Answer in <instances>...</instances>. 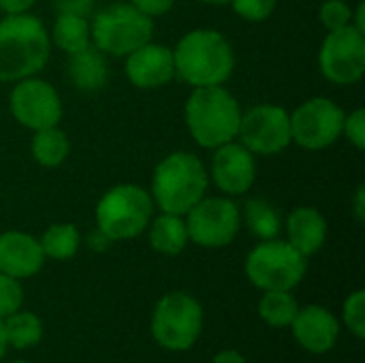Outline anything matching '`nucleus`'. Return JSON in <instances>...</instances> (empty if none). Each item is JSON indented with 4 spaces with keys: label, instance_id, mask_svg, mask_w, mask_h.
<instances>
[{
    "label": "nucleus",
    "instance_id": "obj_36",
    "mask_svg": "<svg viewBox=\"0 0 365 363\" xmlns=\"http://www.w3.org/2000/svg\"><path fill=\"white\" fill-rule=\"evenodd\" d=\"M109 244H111V240H109L105 233H101L98 229H96L94 233L88 235V246H90L92 250H96V252H103Z\"/></svg>",
    "mask_w": 365,
    "mask_h": 363
},
{
    "label": "nucleus",
    "instance_id": "obj_6",
    "mask_svg": "<svg viewBox=\"0 0 365 363\" xmlns=\"http://www.w3.org/2000/svg\"><path fill=\"white\" fill-rule=\"evenodd\" d=\"M92 45L111 58H126L154 36V19L130 2H113L101 9L90 21Z\"/></svg>",
    "mask_w": 365,
    "mask_h": 363
},
{
    "label": "nucleus",
    "instance_id": "obj_5",
    "mask_svg": "<svg viewBox=\"0 0 365 363\" xmlns=\"http://www.w3.org/2000/svg\"><path fill=\"white\" fill-rule=\"evenodd\" d=\"M154 210L156 205L148 188L133 182L115 184L96 203V229L111 242H128L148 229Z\"/></svg>",
    "mask_w": 365,
    "mask_h": 363
},
{
    "label": "nucleus",
    "instance_id": "obj_17",
    "mask_svg": "<svg viewBox=\"0 0 365 363\" xmlns=\"http://www.w3.org/2000/svg\"><path fill=\"white\" fill-rule=\"evenodd\" d=\"M45 265V255L38 240L24 231L0 233V274L17 280L36 276Z\"/></svg>",
    "mask_w": 365,
    "mask_h": 363
},
{
    "label": "nucleus",
    "instance_id": "obj_24",
    "mask_svg": "<svg viewBox=\"0 0 365 363\" xmlns=\"http://www.w3.org/2000/svg\"><path fill=\"white\" fill-rule=\"evenodd\" d=\"M45 259H53V261H68L77 255L79 246H81V235L77 231L75 225L71 223H58V225H49L45 229V233L38 240Z\"/></svg>",
    "mask_w": 365,
    "mask_h": 363
},
{
    "label": "nucleus",
    "instance_id": "obj_25",
    "mask_svg": "<svg viewBox=\"0 0 365 363\" xmlns=\"http://www.w3.org/2000/svg\"><path fill=\"white\" fill-rule=\"evenodd\" d=\"M2 323H4L6 344L13 349H32L43 338V323L34 312L19 308L17 312L2 319Z\"/></svg>",
    "mask_w": 365,
    "mask_h": 363
},
{
    "label": "nucleus",
    "instance_id": "obj_37",
    "mask_svg": "<svg viewBox=\"0 0 365 363\" xmlns=\"http://www.w3.org/2000/svg\"><path fill=\"white\" fill-rule=\"evenodd\" d=\"M212 363H246V357L240 351L229 349V351H220Z\"/></svg>",
    "mask_w": 365,
    "mask_h": 363
},
{
    "label": "nucleus",
    "instance_id": "obj_35",
    "mask_svg": "<svg viewBox=\"0 0 365 363\" xmlns=\"http://www.w3.org/2000/svg\"><path fill=\"white\" fill-rule=\"evenodd\" d=\"M353 212H355V218L357 223H364L365 220V186L359 184L357 190H355V199H353Z\"/></svg>",
    "mask_w": 365,
    "mask_h": 363
},
{
    "label": "nucleus",
    "instance_id": "obj_8",
    "mask_svg": "<svg viewBox=\"0 0 365 363\" xmlns=\"http://www.w3.org/2000/svg\"><path fill=\"white\" fill-rule=\"evenodd\" d=\"M150 329L163 349L173 353L188 351L203 332V308L184 291L167 293L154 306Z\"/></svg>",
    "mask_w": 365,
    "mask_h": 363
},
{
    "label": "nucleus",
    "instance_id": "obj_30",
    "mask_svg": "<svg viewBox=\"0 0 365 363\" xmlns=\"http://www.w3.org/2000/svg\"><path fill=\"white\" fill-rule=\"evenodd\" d=\"M24 306V287L17 278L0 274V319L17 312Z\"/></svg>",
    "mask_w": 365,
    "mask_h": 363
},
{
    "label": "nucleus",
    "instance_id": "obj_29",
    "mask_svg": "<svg viewBox=\"0 0 365 363\" xmlns=\"http://www.w3.org/2000/svg\"><path fill=\"white\" fill-rule=\"evenodd\" d=\"M233 13L242 17L248 24H261L267 21L278 6V0H231L229 2Z\"/></svg>",
    "mask_w": 365,
    "mask_h": 363
},
{
    "label": "nucleus",
    "instance_id": "obj_16",
    "mask_svg": "<svg viewBox=\"0 0 365 363\" xmlns=\"http://www.w3.org/2000/svg\"><path fill=\"white\" fill-rule=\"evenodd\" d=\"M293 329L295 342L314 355L329 353L338 338H340V321L338 317L323 308V306H306L299 308L293 323L289 325Z\"/></svg>",
    "mask_w": 365,
    "mask_h": 363
},
{
    "label": "nucleus",
    "instance_id": "obj_34",
    "mask_svg": "<svg viewBox=\"0 0 365 363\" xmlns=\"http://www.w3.org/2000/svg\"><path fill=\"white\" fill-rule=\"evenodd\" d=\"M36 0H0V11L4 15H19V13H28L34 6Z\"/></svg>",
    "mask_w": 365,
    "mask_h": 363
},
{
    "label": "nucleus",
    "instance_id": "obj_21",
    "mask_svg": "<svg viewBox=\"0 0 365 363\" xmlns=\"http://www.w3.org/2000/svg\"><path fill=\"white\" fill-rule=\"evenodd\" d=\"M51 45L62 49L66 56L86 49L92 45V34H90V19L81 15H71V13H58L53 28L49 32Z\"/></svg>",
    "mask_w": 365,
    "mask_h": 363
},
{
    "label": "nucleus",
    "instance_id": "obj_4",
    "mask_svg": "<svg viewBox=\"0 0 365 363\" xmlns=\"http://www.w3.org/2000/svg\"><path fill=\"white\" fill-rule=\"evenodd\" d=\"M242 111L240 101L225 86L192 88L184 105V120L195 143L214 150L237 139Z\"/></svg>",
    "mask_w": 365,
    "mask_h": 363
},
{
    "label": "nucleus",
    "instance_id": "obj_38",
    "mask_svg": "<svg viewBox=\"0 0 365 363\" xmlns=\"http://www.w3.org/2000/svg\"><path fill=\"white\" fill-rule=\"evenodd\" d=\"M353 26H355L357 30L365 32V6H364V2H359V4H357V9H353Z\"/></svg>",
    "mask_w": 365,
    "mask_h": 363
},
{
    "label": "nucleus",
    "instance_id": "obj_26",
    "mask_svg": "<svg viewBox=\"0 0 365 363\" xmlns=\"http://www.w3.org/2000/svg\"><path fill=\"white\" fill-rule=\"evenodd\" d=\"M299 310V304L291 291H263L257 312L269 327H289Z\"/></svg>",
    "mask_w": 365,
    "mask_h": 363
},
{
    "label": "nucleus",
    "instance_id": "obj_12",
    "mask_svg": "<svg viewBox=\"0 0 365 363\" xmlns=\"http://www.w3.org/2000/svg\"><path fill=\"white\" fill-rule=\"evenodd\" d=\"M9 109L15 122L32 133L58 126L64 113L58 90L38 75L13 83L9 94Z\"/></svg>",
    "mask_w": 365,
    "mask_h": 363
},
{
    "label": "nucleus",
    "instance_id": "obj_41",
    "mask_svg": "<svg viewBox=\"0 0 365 363\" xmlns=\"http://www.w3.org/2000/svg\"><path fill=\"white\" fill-rule=\"evenodd\" d=\"M11 363H30V362H11Z\"/></svg>",
    "mask_w": 365,
    "mask_h": 363
},
{
    "label": "nucleus",
    "instance_id": "obj_11",
    "mask_svg": "<svg viewBox=\"0 0 365 363\" xmlns=\"http://www.w3.org/2000/svg\"><path fill=\"white\" fill-rule=\"evenodd\" d=\"M237 141L255 156H276L291 145L289 111L274 103L252 105L242 111Z\"/></svg>",
    "mask_w": 365,
    "mask_h": 363
},
{
    "label": "nucleus",
    "instance_id": "obj_1",
    "mask_svg": "<svg viewBox=\"0 0 365 363\" xmlns=\"http://www.w3.org/2000/svg\"><path fill=\"white\" fill-rule=\"evenodd\" d=\"M175 77L190 88L225 86L233 75L235 53L229 39L212 28L186 32L173 47Z\"/></svg>",
    "mask_w": 365,
    "mask_h": 363
},
{
    "label": "nucleus",
    "instance_id": "obj_20",
    "mask_svg": "<svg viewBox=\"0 0 365 363\" xmlns=\"http://www.w3.org/2000/svg\"><path fill=\"white\" fill-rule=\"evenodd\" d=\"M148 240L154 252L165 257H178L188 246V229L184 216L160 212L158 216H152L148 225Z\"/></svg>",
    "mask_w": 365,
    "mask_h": 363
},
{
    "label": "nucleus",
    "instance_id": "obj_27",
    "mask_svg": "<svg viewBox=\"0 0 365 363\" xmlns=\"http://www.w3.org/2000/svg\"><path fill=\"white\" fill-rule=\"evenodd\" d=\"M319 19L327 32L353 26V6L344 0H325L319 9Z\"/></svg>",
    "mask_w": 365,
    "mask_h": 363
},
{
    "label": "nucleus",
    "instance_id": "obj_15",
    "mask_svg": "<svg viewBox=\"0 0 365 363\" xmlns=\"http://www.w3.org/2000/svg\"><path fill=\"white\" fill-rule=\"evenodd\" d=\"M128 81L139 90H158L175 79L173 49L158 43H145L126 56L124 64Z\"/></svg>",
    "mask_w": 365,
    "mask_h": 363
},
{
    "label": "nucleus",
    "instance_id": "obj_39",
    "mask_svg": "<svg viewBox=\"0 0 365 363\" xmlns=\"http://www.w3.org/2000/svg\"><path fill=\"white\" fill-rule=\"evenodd\" d=\"M6 334H4V323H2V319H0V362L4 359V353H6Z\"/></svg>",
    "mask_w": 365,
    "mask_h": 363
},
{
    "label": "nucleus",
    "instance_id": "obj_7",
    "mask_svg": "<svg viewBox=\"0 0 365 363\" xmlns=\"http://www.w3.org/2000/svg\"><path fill=\"white\" fill-rule=\"evenodd\" d=\"M308 259L287 240H263L244 263L246 278L259 291H293L306 276Z\"/></svg>",
    "mask_w": 365,
    "mask_h": 363
},
{
    "label": "nucleus",
    "instance_id": "obj_31",
    "mask_svg": "<svg viewBox=\"0 0 365 363\" xmlns=\"http://www.w3.org/2000/svg\"><path fill=\"white\" fill-rule=\"evenodd\" d=\"M342 137L349 139V143L355 150H365V109L357 107L351 113L344 116V126H342Z\"/></svg>",
    "mask_w": 365,
    "mask_h": 363
},
{
    "label": "nucleus",
    "instance_id": "obj_28",
    "mask_svg": "<svg viewBox=\"0 0 365 363\" xmlns=\"http://www.w3.org/2000/svg\"><path fill=\"white\" fill-rule=\"evenodd\" d=\"M342 321L346 325V329L357 338H365V293L364 291H355L344 300L342 306Z\"/></svg>",
    "mask_w": 365,
    "mask_h": 363
},
{
    "label": "nucleus",
    "instance_id": "obj_13",
    "mask_svg": "<svg viewBox=\"0 0 365 363\" xmlns=\"http://www.w3.org/2000/svg\"><path fill=\"white\" fill-rule=\"evenodd\" d=\"M319 68L336 86H353L365 73V32L355 26L327 32L319 49Z\"/></svg>",
    "mask_w": 365,
    "mask_h": 363
},
{
    "label": "nucleus",
    "instance_id": "obj_32",
    "mask_svg": "<svg viewBox=\"0 0 365 363\" xmlns=\"http://www.w3.org/2000/svg\"><path fill=\"white\" fill-rule=\"evenodd\" d=\"M137 11H141L143 15H148V17H160V15H167L171 9H173V4H175V0H128Z\"/></svg>",
    "mask_w": 365,
    "mask_h": 363
},
{
    "label": "nucleus",
    "instance_id": "obj_10",
    "mask_svg": "<svg viewBox=\"0 0 365 363\" xmlns=\"http://www.w3.org/2000/svg\"><path fill=\"white\" fill-rule=\"evenodd\" d=\"M188 240L201 248H225L242 229L240 205L231 197H203L186 214Z\"/></svg>",
    "mask_w": 365,
    "mask_h": 363
},
{
    "label": "nucleus",
    "instance_id": "obj_23",
    "mask_svg": "<svg viewBox=\"0 0 365 363\" xmlns=\"http://www.w3.org/2000/svg\"><path fill=\"white\" fill-rule=\"evenodd\" d=\"M242 212V223H246V227L250 229V233L255 237L263 240H274L280 235L282 231V216L278 212V208L274 203H269L267 199L255 197L248 199Z\"/></svg>",
    "mask_w": 365,
    "mask_h": 363
},
{
    "label": "nucleus",
    "instance_id": "obj_33",
    "mask_svg": "<svg viewBox=\"0 0 365 363\" xmlns=\"http://www.w3.org/2000/svg\"><path fill=\"white\" fill-rule=\"evenodd\" d=\"M53 9H56V13L90 17V13L94 9V0H53Z\"/></svg>",
    "mask_w": 365,
    "mask_h": 363
},
{
    "label": "nucleus",
    "instance_id": "obj_3",
    "mask_svg": "<svg viewBox=\"0 0 365 363\" xmlns=\"http://www.w3.org/2000/svg\"><path fill=\"white\" fill-rule=\"evenodd\" d=\"M210 188V171L205 163L192 152L167 154L152 173L150 195L160 212L184 216L197 205Z\"/></svg>",
    "mask_w": 365,
    "mask_h": 363
},
{
    "label": "nucleus",
    "instance_id": "obj_18",
    "mask_svg": "<svg viewBox=\"0 0 365 363\" xmlns=\"http://www.w3.org/2000/svg\"><path fill=\"white\" fill-rule=\"evenodd\" d=\"M282 227L287 229V242L306 259L317 255L327 242L329 227L325 216L317 208L299 205L291 210Z\"/></svg>",
    "mask_w": 365,
    "mask_h": 363
},
{
    "label": "nucleus",
    "instance_id": "obj_19",
    "mask_svg": "<svg viewBox=\"0 0 365 363\" xmlns=\"http://www.w3.org/2000/svg\"><path fill=\"white\" fill-rule=\"evenodd\" d=\"M66 73H68L71 83L79 92H86V94L101 92L109 81L107 56L94 45H88L81 51L68 53Z\"/></svg>",
    "mask_w": 365,
    "mask_h": 363
},
{
    "label": "nucleus",
    "instance_id": "obj_40",
    "mask_svg": "<svg viewBox=\"0 0 365 363\" xmlns=\"http://www.w3.org/2000/svg\"><path fill=\"white\" fill-rule=\"evenodd\" d=\"M203 4H214V6H222V4H229L231 0H199Z\"/></svg>",
    "mask_w": 365,
    "mask_h": 363
},
{
    "label": "nucleus",
    "instance_id": "obj_14",
    "mask_svg": "<svg viewBox=\"0 0 365 363\" xmlns=\"http://www.w3.org/2000/svg\"><path fill=\"white\" fill-rule=\"evenodd\" d=\"M210 182L225 197L246 195L257 180V158L250 150H246L237 139L214 148Z\"/></svg>",
    "mask_w": 365,
    "mask_h": 363
},
{
    "label": "nucleus",
    "instance_id": "obj_22",
    "mask_svg": "<svg viewBox=\"0 0 365 363\" xmlns=\"http://www.w3.org/2000/svg\"><path fill=\"white\" fill-rule=\"evenodd\" d=\"M30 152H32V158L41 167L53 169V167H60L68 158L71 139L60 126L41 128V131H34V135H32Z\"/></svg>",
    "mask_w": 365,
    "mask_h": 363
},
{
    "label": "nucleus",
    "instance_id": "obj_9",
    "mask_svg": "<svg viewBox=\"0 0 365 363\" xmlns=\"http://www.w3.org/2000/svg\"><path fill=\"white\" fill-rule=\"evenodd\" d=\"M346 111L327 96H314L289 111L291 143L308 152L331 148L342 137Z\"/></svg>",
    "mask_w": 365,
    "mask_h": 363
},
{
    "label": "nucleus",
    "instance_id": "obj_2",
    "mask_svg": "<svg viewBox=\"0 0 365 363\" xmlns=\"http://www.w3.org/2000/svg\"><path fill=\"white\" fill-rule=\"evenodd\" d=\"M49 32L30 11L0 19V83L38 75L49 60Z\"/></svg>",
    "mask_w": 365,
    "mask_h": 363
}]
</instances>
